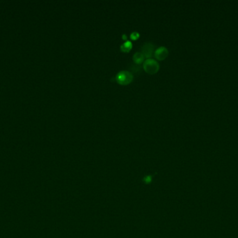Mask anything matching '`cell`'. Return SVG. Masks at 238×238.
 Here are the masks:
<instances>
[{
  "mask_svg": "<svg viewBox=\"0 0 238 238\" xmlns=\"http://www.w3.org/2000/svg\"><path fill=\"white\" fill-rule=\"evenodd\" d=\"M116 80L121 85H127L130 83L133 80V75L131 73L126 71H123L118 73Z\"/></svg>",
  "mask_w": 238,
  "mask_h": 238,
  "instance_id": "obj_1",
  "label": "cell"
},
{
  "mask_svg": "<svg viewBox=\"0 0 238 238\" xmlns=\"http://www.w3.org/2000/svg\"><path fill=\"white\" fill-rule=\"evenodd\" d=\"M144 68L147 73L153 74V73H155L158 71L159 64L156 61L149 59L144 62Z\"/></svg>",
  "mask_w": 238,
  "mask_h": 238,
  "instance_id": "obj_2",
  "label": "cell"
},
{
  "mask_svg": "<svg viewBox=\"0 0 238 238\" xmlns=\"http://www.w3.org/2000/svg\"><path fill=\"white\" fill-rule=\"evenodd\" d=\"M154 50V46L151 43H145L143 47H142V52L143 55L146 56V57H151L153 55V52Z\"/></svg>",
  "mask_w": 238,
  "mask_h": 238,
  "instance_id": "obj_3",
  "label": "cell"
},
{
  "mask_svg": "<svg viewBox=\"0 0 238 238\" xmlns=\"http://www.w3.org/2000/svg\"><path fill=\"white\" fill-rule=\"evenodd\" d=\"M169 51L165 47H160L156 50L155 57L159 60H163L168 56Z\"/></svg>",
  "mask_w": 238,
  "mask_h": 238,
  "instance_id": "obj_4",
  "label": "cell"
},
{
  "mask_svg": "<svg viewBox=\"0 0 238 238\" xmlns=\"http://www.w3.org/2000/svg\"><path fill=\"white\" fill-rule=\"evenodd\" d=\"M144 60V55L141 53H137L134 55L133 60L136 64H140Z\"/></svg>",
  "mask_w": 238,
  "mask_h": 238,
  "instance_id": "obj_5",
  "label": "cell"
},
{
  "mask_svg": "<svg viewBox=\"0 0 238 238\" xmlns=\"http://www.w3.org/2000/svg\"><path fill=\"white\" fill-rule=\"evenodd\" d=\"M132 47V43L130 41H127L126 42H125L123 44H122V46H121V49L122 51H123V52L127 53L131 50Z\"/></svg>",
  "mask_w": 238,
  "mask_h": 238,
  "instance_id": "obj_6",
  "label": "cell"
},
{
  "mask_svg": "<svg viewBox=\"0 0 238 238\" xmlns=\"http://www.w3.org/2000/svg\"><path fill=\"white\" fill-rule=\"evenodd\" d=\"M131 69L132 70V71L133 72H139L141 71V68L139 66H135V65H133L132 67H131Z\"/></svg>",
  "mask_w": 238,
  "mask_h": 238,
  "instance_id": "obj_7",
  "label": "cell"
},
{
  "mask_svg": "<svg viewBox=\"0 0 238 238\" xmlns=\"http://www.w3.org/2000/svg\"><path fill=\"white\" fill-rule=\"evenodd\" d=\"M139 37V33L135 32V31H134V32H133V33H132L131 35H130V38L132 39H133V40H137V39Z\"/></svg>",
  "mask_w": 238,
  "mask_h": 238,
  "instance_id": "obj_8",
  "label": "cell"
},
{
  "mask_svg": "<svg viewBox=\"0 0 238 238\" xmlns=\"http://www.w3.org/2000/svg\"><path fill=\"white\" fill-rule=\"evenodd\" d=\"M123 38L124 40H126V39L127 38V36H126V35H123Z\"/></svg>",
  "mask_w": 238,
  "mask_h": 238,
  "instance_id": "obj_9",
  "label": "cell"
}]
</instances>
